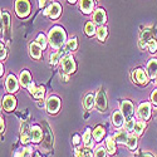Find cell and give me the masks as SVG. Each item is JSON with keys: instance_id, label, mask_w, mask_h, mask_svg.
<instances>
[{"instance_id": "obj_1", "label": "cell", "mask_w": 157, "mask_h": 157, "mask_svg": "<svg viewBox=\"0 0 157 157\" xmlns=\"http://www.w3.org/2000/svg\"><path fill=\"white\" fill-rule=\"evenodd\" d=\"M48 42L50 43L52 48H54L57 50L60 49L63 45H65V43H67V35H65L64 29L60 27L52 28L48 35Z\"/></svg>"}, {"instance_id": "obj_2", "label": "cell", "mask_w": 157, "mask_h": 157, "mask_svg": "<svg viewBox=\"0 0 157 157\" xmlns=\"http://www.w3.org/2000/svg\"><path fill=\"white\" fill-rule=\"evenodd\" d=\"M15 13L19 18H25L30 13V4L28 0H17L15 2Z\"/></svg>"}, {"instance_id": "obj_3", "label": "cell", "mask_w": 157, "mask_h": 157, "mask_svg": "<svg viewBox=\"0 0 157 157\" xmlns=\"http://www.w3.org/2000/svg\"><path fill=\"white\" fill-rule=\"evenodd\" d=\"M75 68H77V65H75V62H74L73 57L67 56L65 58L62 59V71H63V73L72 74V73L75 72Z\"/></svg>"}, {"instance_id": "obj_4", "label": "cell", "mask_w": 157, "mask_h": 157, "mask_svg": "<svg viewBox=\"0 0 157 157\" xmlns=\"http://www.w3.org/2000/svg\"><path fill=\"white\" fill-rule=\"evenodd\" d=\"M45 107H47V111L50 113V114H56L59 108H60V99L56 96H52L47 99V104H45Z\"/></svg>"}, {"instance_id": "obj_5", "label": "cell", "mask_w": 157, "mask_h": 157, "mask_svg": "<svg viewBox=\"0 0 157 157\" xmlns=\"http://www.w3.org/2000/svg\"><path fill=\"white\" fill-rule=\"evenodd\" d=\"M121 112L123 113L126 121L132 120V118H133V113H135V108H133L132 102L123 101V102L121 103Z\"/></svg>"}, {"instance_id": "obj_6", "label": "cell", "mask_w": 157, "mask_h": 157, "mask_svg": "<svg viewBox=\"0 0 157 157\" xmlns=\"http://www.w3.org/2000/svg\"><path fill=\"white\" fill-rule=\"evenodd\" d=\"M96 107L99 112H106L107 109V98H106V93H104L103 89L98 90V94L96 97Z\"/></svg>"}, {"instance_id": "obj_7", "label": "cell", "mask_w": 157, "mask_h": 157, "mask_svg": "<svg viewBox=\"0 0 157 157\" xmlns=\"http://www.w3.org/2000/svg\"><path fill=\"white\" fill-rule=\"evenodd\" d=\"M138 116L143 121H148L151 117V104L148 102L141 103L138 107Z\"/></svg>"}, {"instance_id": "obj_8", "label": "cell", "mask_w": 157, "mask_h": 157, "mask_svg": "<svg viewBox=\"0 0 157 157\" xmlns=\"http://www.w3.org/2000/svg\"><path fill=\"white\" fill-rule=\"evenodd\" d=\"M60 13H62V6L58 3H53L48 9L44 10V14L49 15L50 18H53V19H57L60 15Z\"/></svg>"}, {"instance_id": "obj_9", "label": "cell", "mask_w": 157, "mask_h": 157, "mask_svg": "<svg viewBox=\"0 0 157 157\" xmlns=\"http://www.w3.org/2000/svg\"><path fill=\"white\" fill-rule=\"evenodd\" d=\"M5 87H6V90L9 93H15L18 88H19V84H18V79L17 78L10 74L8 78H6V82H5Z\"/></svg>"}, {"instance_id": "obj_10", "label": "cell", "mask_w": 157, "mask_h": 157, "mask_svg": "<svg viewBox=\"0 0 157 157\" xmlns=\"http://www.w3.org/2000/svg\"><path fill=\"white\" fill-rule=\"evenodd\" d=\"M133 78H135V81L137 83H140V84H147V82H148V74L141 68L135 71Z\"/></svg>"}, {"instance_id": "obj_11", "label": "cell", "mask_w": 157, "mask_h": 157, "mask_svg": "<svg viewBox=\"0 0 157 157\" xmlns=\"http://www.w3.org/2000/svg\"><path fill=\"white\" fill-rule=\"evenodd\" d=\"M17 106V99L13 96H5L3 98V108L6 112H11Z\"/></svg>"}, {"instance_id": "obj_12", "label": "cell", "mask_w": 157, "mask_h": 157, "mask_svg": "<svg viewBox=\"0 0 157 157\" xmlns=\"http://www.w3.org/2000/svg\"><path fill=\"white\" fill-rule=\"evenodd\" d=\"M93 23L97 24V25H102L106 23V11H104L103 9H97L94 11V14H93V18H92Z\"/></svg>"}, {"instance_id": "obj_13", "label": "cell", "mask_w": 157, "mask_h": 157, "mask_svg": "<svg viewBox=\"0 0 157 157\" xmlns=\"http://www.w3.org/2000/svg\"><path fill=\"white\" fill-rule=\"evenodd\" d=\"M30 137H32V142L38 143L40 142V140L43 138V131L39 126H33L30 128Z\"/></svg>"}, {"instance_id": "obj_14", "label": "cell", "mask_w": 157, "mask_h": 157, "mask_svg": "<svg viewBox=\"0 0 157 157\" xmlns=\"http://www.w3.org/2000/svg\"><path fill=\"white\" fill-rule=\"evenodd\" d=\"M126 122V118H124V116L123 113L120 111H116L113 114H112V123L114 127H121L123 123Z\"/></svg>"}, {"instance_id": "obj_15", "label": "cell", "mask_w": 157, "mask_h": 157, "mask_svg": "<svg viewBox=\"0 0 157 157\" xmlns=\"http://www.w3.org/2000/svg\"><path fill=\"white\" fill-rule=\"evenodd\" d=\"M29 52H30L32 58H34V59H40V57H42V47L39 45L36 42H35V43H32V44L29 45Z\"/></svg>"}, {"instance_id": "obj_16", "label": "cell", "mask_w": 157, "mask_h": 157, "mask_svg": "<svg viewBox=\"0 0 157 157\" xmlns=\"http://www.w3.org/2000/svg\"><path fill=\"white\" fill-rule=\"evenodd\" d=\"M147 74L150 78L157 77V59H150L147 63Z\"/></svg>"}, {"instance_id": "obj_17", "label": "cell", "mask_w": 157, "mask_h": 157, "mask_svg": "<svg viewBox=\"0 0 157 157\" xmlns=\"http://www.w3.org/2000/svg\"><path fill=\"white\" fill-rule=\"evenodd\" d=\"M19 81H20V84L23 86V87H29L30 86V83H32V75H30V73L28 72V71H23L21 73H20V77H19Z\"/></svg>"}, {"instance_id": "obj_18", "label": "cell", "mask_w": 157, "mask_h": 157, "mask_svg": "<svg viewBox=\"0 0 157 157\" xmlns=\"http://www.w3.org/2000/svg\"><path fill=\"white\" fill-rule=\"evenodd\" d=\"M128 131L127 129H122V131H118L116 135H114V140L117 143H127L128 141Z\"/></svg>"}, {"instance_id": "obj_19", "label": "cell", "mask_w": 157, "mask_h": 157, "mask_svg": "<svg viewBox=\"0 0 157 157\" xmlns=\"http://www.w3.org/2000/svg\"><path fill=\"white\" fill-rule=\"evenodd\" d=\"M93 5H94L93 0H81V10L84 14H89L93 9Z\"/></svg>"}, {"instance_id": "obj_20", "label": "cell", "mask_w": 157, "mask_h": 157, "mask_svg": "<svg viewBox=\"0 0 157 157\" xmlns=\"http://www.w3.org/2000/svg\"><path fill=\"white\" fill-rule=\"evenodd\" d=\"M152 38H153V29L146 28V29H143V32L141 33L140 40L143 42V43H148V40H151Z\"/></svg>"}, {"instance_id": "obj_21", "label": "cell", "mask_w": 157, "mask_h": 157, "mask_svg": "<svg viewBox=\"0 0 157 157\" xmlns=\"http://www.w3.org/2000/svg\"><path fill=\"white\" fill-rule=\"evenodd\" d=\"M146 128V122L145 121H136L135 122V127H133V133L136 136H140L143 133V131Z\"/></svg>"}, {"instance_id": "obj_22", "label": "cell", "mask_w": 157, "mask_h": 157, "mask_svg": "<svg viewBox=\"0 0 157 157\" xmlns=\"http://www.w3.org/2000/svg\"><path fill=\"white\" fill-rule=\"evenodd\" d=\"M104 133H106V129H104L102 126H97V127L93 129V137H94V140H96L97 142H99V141L103 138Z\"/></svg>"}, {"instance_id": "obj_23", "label": "cell", "mask_w": 157, "mask_h": 157, "mask_svg": "<svg viewBox=\"0 0 157 157\" xmlns=\"http://www.w3.org/2000/svg\"><path fill=\"white\" fill-rule=\"evenodd\" d=\"M77 39L75 38H72L71 40H67V43H65V47H64V50L65 53H69V52H73L77 49Z\"/></svg>"}, {"instance_id": "obj_24", "label": "cell", "mask_w": 157, "mask_h": 157, "mask_svg": "<svg viewBox=\"0 0 157 157\" xmlns=\"http://www.w3.org/2000/svg\"><path fill=\"white\" fill-rule=\"evenodd\" d=\"M90 141H92V132H90L89 128H87L84 135H83V143L86 145V147H92L93 146V143Z\"/></svg>"}, {"instance_id": "obj_25", "label": "cell", "mask_w": 157, "mask_h": 157, "mask_svg": "<svg viewBox=\"0 0 157 157\" xmlns=\"http://www.w3.org/2000/svg\"><path fill=\"white\" fill-rule=\"evenodd\" d=\"M106 146H107V150L111 155L116 153V140H114V137H107Z\"/></svg>"}, {"instance_id": "obj_26", "label": "cell", "mask_w": 157, "mask_h": 157, "mask_svg": "<svg viewBox=\"0 0 157 157\" xmlns=\"http://www.w3.org/2000/svg\"><path fill=\"white\" fill-rule=\"evenodd\" d=\"M93 103H96L94 96H93V94H87V97H86V99H84V102H83L84 108H86L87 111H89L90 108L93 107Z\"/></svg>"}, {"instance_id": "obj_27", "label": "cell", "mask_w": 157, "mask_h": 157, "mask_svg": "<svg viewBox=\"0 0 157 157\" xmlns=\"http://www.w3.org/2000/svg\"><path fill=\"white\" fill-rule=\"evenodd\" d=\"M10 25V15L6 11H2V30L8 29Z\"/></svg>"}, {"instance_id": "obj_28", "label": "cell", "mask_w": 157, "mask_h": 157, "mask_svg": "<svg viewBox=\"0 0 157 157\" xmlns=\"http://www.w3.org/2000/svg\"><path fill=\"white\" fill-rule=\"evenodd\" d=\"M127 147L129 148V150H136L137 148V136L136 135H131L129 137H128V141H127Z\"/></svg>"}, {"instance_id": "obj_29", "label": "cell", "mask_w": 157, "mask_h": 157, "mask_svg": "<svg viewBox=\"0 0 157 157\" xmlns=\"http://www.w3.org/2000/svg\"><path fill=\"white\" fill-rule=\"evenodd\" d=\"M64 53H65V50H57V52H54V53H52L50 54V63L53 65L57 64L58 60H60L62 54H64Z\"/></svg>"}, {"instance_id": "obj_30", "label": "cell", "mask_w": 157, "mask_h": 157, "mask_svg": "<svg viewBox=\"0 0 157 157\" xmlns=\"http://www.w3.org/2000/svg\"><path fill=\"white\" fill-rule=\"evenodd\" d=\"M84 30H86V34H87L88 36H92V35H94V34L97 33L96 27H94V23H92V21H88V23L86 24Z\"/></svg>"}, {"instance_id": "obj_31", "label": "cell", "mask_w": 157, "mask_h": 157, "mask_svg": "<svg viewBox=\"0 0 157 157\" xmlns=\"http://www.w3.org/2000/svg\"><path fill=\"white\" fill-rule=\"evenodd\" d=\"M97 38H98V40H101V42H103L104 39L107 38V28L106 27H99L98 29H97Z\"/></svg>"}, {"instance_id": "obj_32", "label": "cell", "mask_w": 157, "mask_h": 157, "mask_svg": "<svg viewBox=\"0 0 157 157\" xmlns=\"http://www.w3.org/2000/svg\"><path fill=\"white\" fill-rule=\"evenodd\" d=\"M75 157H93V155L88 148H83V150H75Z\"/></svg>"}, {"instance_id": "obj_33", "label": "cell", "mask_w": 157, "mask_h": 157, "mask_svg": "<svg viewBox=\"0 0 157 157\" xmlns=\"http://www.w3.org/2000/svg\"><path fill=\"white\" fill-rule=\"evenodd\" d=\"M44 94H45V88L43 87V86H40V87H38L36 88V90H35V93L33 94L36 99H42L43 97H44Z\"/></svg>"}, {"instance_id": "obj_34", "label": "cell", "mask_w": 157, "mask_h": 157, "mask_svg": "<svg viewBox=\"0 0 157 157\" xmlns=\"http://www.w3.org/2000/svg\"><path fill=\"white\" fill-rule=\"evenodd\" d=\"M47 38H45V35L44 34H39L38 35V38H36V43L42 47V49H45V47H47Z\"/></svg>"}, {"instance_id": "obj_35", "label": "cell", "mask_w": 157, "mask_h": 157, "mask_svg": "<svg viewBox=\"0 0 157 157\" xmlns=\"http://www.w3.org/2000/svg\"><path fill=\"white\" fill-rule=\"evenodd\" d=\"M147 47H148V50L151 52V53H155V52H157V42H156L155 38H152L151 40H148Z\"/></svg>"}, {"instance_id": "obj_36", "label": "cell", "mask_w": 157, "mask_h": 157, "mask_svg": "<svg viewBox=\"0 0 157 157\" xmlns=\"http://www.w3.org/2000/svg\"><path fill=\"white\" fill-rule=\"evenodd\" d=\"M133 127H135V120H128L124 122V129H127L128 132H133Z\"/></svg>"}, {"instance_id": "obj_37", "label": "cell", "mask_w": 157, "mask_h": 157, "mask_svg": "<svg viewBox=\"0 0 157 157\" xmlns=\"http://www.w3.org/2000/svg\"><path fill=\"white\" fill-rule=\"evenodd\" d=\"M94 157H107V152L103 147H98L94 152Z\"/></svg>"}, {"instance_id": "obj_38", "label": "cell", "mask_w": 157, "mask_h": 157, "mask_svg": "<svg viewBox=\"0 0 157 157\" xmlns=\"http://www.w3.org/2000/svg\"><path fill=\"white\" fill-rule=\"evenodd\" d=\"M151 101H152L153 104H156V106H157V89H155L153 92L151 93Z\"/></svg>"}, {"instance_id": "obj_39", "label": "cell", "mask_w": 157, "mask_h": 157, "mask_svg": "<svg viewBox=\"0 0 157 157\" xmlns=\"http://www.w3.org/2000/svg\"><path fill=\"white\" fill-rule=\"evenodd\" d=\"M79 142H81V136L79 135H75L73 137V145L77 146V145H79Z\"/></svg>"}, {"instance_id": "obj_40", "label": "cell", "mask_w": 157, "mask_h": 157, "mask_svg": "<svg viewBox=\"0 0 157 157\" xmlns=\"http://www.w3.org/2000/svg\"><path fill=\"white\" fill-rule=\"evenodd\" d=\"M36 88H38V87H35V84H34V83H30V86L28 87L29 93H30V94H34V93H35V90H36Z\"/></svg>"}, {"instance_id": "obj_41", "label": "cell", "mask_w": 157, "mask_h": 157, "mask_svg": "<svg viewBox=\"0 0 157 157\" xmlns=\"http://www.w3.org/2000/svg\"><path fill=\"white\" fill-rule=\"evenodd\" d=\"M0 58H2V60H4L6 58V49L3 44H2V56H0Z\"/></svg>"}, {"instance_id": "obj_42", "label": "cell", "mask_w": 157, "mask_h": 157, "mask_svg": "<svg viewBox=\"0 0 157 157\" xmlns=\"http://www.w3.org/2000/svg\"><path fill=\"white\" fill-rule=\"evenodd\" d=\"M138 157H153V156L151 153H148V152H141Z\"/></svg>"}, {"instance_id": "obj_43", "label": "cell", "mask_w": 157, "mask_h": 157, "mask_svg": "<svg viewBox=\"0 0 157 157\" xmlns=\"http://www.w3.org/2000/svg\"><path fill=\"white\" fill-rule=\"evenodd\" d=\"M60 78H62V79H63L64 82H67V81H68V75H67V74H65V73L60 74Z\"/></svg>"}, {"instance_id": "obj_44", "label": "cell", "mask_w": 157, "mask_h": 157, "mask_svg": "<svg viewBox=\"0 0 157 157\" xmlns=\"http://www.w3.org/2000/svg\"><path fill=\"white\" fill-rule=\"evenodd\" d=\"M45 3H47V0H39V6L43 8L45 5Z\"/></svg>"}, {"instance_id": "obj_45", "label": "cell", "mask_w": 157, "mask_h": 157, "mask_svg": "<svg viewBox=\"0 0 157 157\" xmlns=\"http://www.w3.org/2000/svg\"><path fill=\"white\" fill-rule=\"evenodd\" d=\"M4 129H5V124H4V120L2 117V132H4Z\"/></svg>"}, {"instance_id": "obj_46", "label": "cell", "mask_w": 157, "mask_h": 157, "mask_svg": "<svg viewBox=\"0 0 157 157\" xmlns=\"http://www.w3.org/2000/svg\"><path fill=\"white\" fill-rule=\"evenodd\" d=\"M68 2H69V3H71V4H74V3H75V2H77V0H68Z\"/></svg>"}, {"instance_id": "obj_47", "label": "cell", "mask_w": 157, "mask_h": 157, "mask_svg": "<svg viewBox=\"0 0 157 157\" xmlns=\"http://www.w3.org/2000/svg\"><path fill=\"white\" fill-rule=\"evenodd\" d=\"M35 157H40V156H35Z\"/></svg>"}, {"instance_id": "obj_48", "label": "cell", "mask_w": 157, "mask_h": 157, "mask_svg": "<svg viewBox=\"0 0 157 157\" xmlns=\"http://www.w3.org/2000/svg\"><path fill=\"white\" fill-rule=\"evenodd\" d=\"M156 83H157V81H156Z\"/></svg>"}]
</instances>
